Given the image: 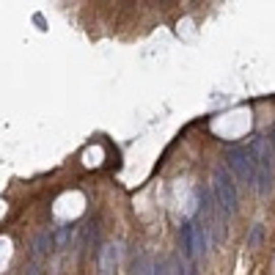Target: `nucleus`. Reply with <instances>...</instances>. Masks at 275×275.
<instances>
[{
  "instance_id": "1",
  "label": "nucleus",
  "mask_w": 275,
  "mask_h": 275,
  "mask_svg": "<svg viewBox=\"0 0 275 275\" xmlns=\"http://www.w3.org/2000/svg\"><path fill=\"white\" fill-rule=\"evenodd\" d=\"M251 154L253 160H256V176H253V190L259 193V196H267V193L272 190V179H275V151L270 146V140L264 138H253L251 140Z\"/></svg>"
},
{
  "instance_id": "2",
  "label": "nucleus",
  "mask_w": 275,
  "mask_h": 275,
  "mask_svg": "<svg viewBox=\"0 0 275 275\" xmlns=\"http://www.w3.org/2000/svg\"><path fill=\"white\" fill-rule=\"evenodd\" d=\"M212 190H215V201H218L220 212L226 215V218H231L234 212H237V182H234V176L229 173V168H223V165H218L212 173Z\"/></svg>"
},
{
  "instance_id": "3",
  "label": "nucleus",
  "mask_w": 275,
  "mask_h": 275,
  "mask_svg": "<svg viewBox=\"0 0 275 275\" xmlns=\"http://www.w3.org/2000/svg\"><path fill=\"white\" fill-rule=\"evenodd\" d=\"M226 168L237 182L251 185L253 187V176H256V160L248 146H234V149L226 151Z\"/></svg>"
},
{
  "instance_id": "4",
  "label": "nucleus",
  "mask_w": 275,
  "mask_h": 275,
  "mask_svg": "<svg viewBox=\"0 0 275 275\" xmlns=\"http://www.w3.org/2000/svg\"><path fill=\"white\" fill-rule=\"evenodd\" d=\"M118 256H121L118 245L107 242L99 253V275H118Z\"/></svg>"
},
{
  "instance_id": "5",
  "label": "nucleus",
  "mask_w": 275,
  "mask_h": 275,
  "mask_svg": "<svg viewBox=\"0 0 275 275\" xmlns=\"http://www.w3.org/2000/svg\"><path fill=\"white\" fill-rule=\"evenodd\" d=\"M193 237H196V256H206L209 253V223L193 220Z\"/></svg>"
},
{
  "instance_id": "6",
  "label": "nucleus",
  "mask_w": 275,
  "mask_h": 275,
  "mask_svg": "<svg viewBox=\"0 0 275 275\" xmlns=\"http://www.w3.org/2000/svg\"><path fill=\"white\" fill-rule=\"evenodd\" d=\"M179 248H182L185 259H196V237H193V223H185L182 231H179Z\"/></svg>"
},
{
  "instance_id": "7",
  "label": "nucleus",
  "mask_w": 275,
  "mask_h": 275,
  "mask_svg": "<svg viewBox=\"0 0 275 275\" xmlns=\"http://www.w3.org/2000/svg\"><path fill=\"white\" fill-rule=\"evenodd\" d=\"M50 245H52V234L50 231H42L36 239H33V256H42V253L50 251Z\"/></svg>"
},
{
  "instance_id": "8",
  "label": "nucleus",
  "mask_w": 275,
  "mask_h": 275,
  "mask_svg": "<svg viewBox=\"0 0 275 275\" xmlns=\"http://www.w3.org/2000/svg\"><path fill=\"white\" fill-rule=\"evenodd\" d=\"M154 264H157V261H151L149 256H140L135 261V272L132 275H154Z\"/></svg>"
},
{
  "instance_id": "9",
  "label": "nucleus",
  "mask_w": 275,
  "mask_h": 275,
  "mask_svg": "<svg viewBox=\"0 0 275 275\" xmlns=\"http://www.w3.org/2000/svg\"><path fill=\"white\" fill-rule=\"evenodd\" d=\"M261 234H264V226L256 223V226L251 229V237H248V248H259V242H261Z\"/></svg>"
},
{
  "instance_id": "10",
  "label": "nucleus",
  "mask_w": 275,
  "mask_h": 275,
  "mask_svg": "<svg viewBox=\"0 0 275 275\" xmlns=\"http://www.w3.org/2000/svg\"><path fill=\"white\" fill-rule=\"evenodd\" d=\"M22 275H39V264H36V261H30V264H25Z\"/></svg>"
},
{
  "instance_id": "11",
  "label": "nucleus",
  "mask_w": 275,
  "mask_h": 275,
  "mask_svg": "<svg viewBox=\"0 0 275 275\" xmlns=\"http://www.w3.org/2000/svg\"><path fill=\"white\" fill-rule=\"evenodd\" d=\"M154 275H171V270L165 264H154Z\"/></svg>"
},
{
  "instance_id": "12",
  "label": "nucleus",
  "mask_w": 275,
  "mask_h": 275,
  "mask_svg": "<svg viewBox=\"0 0 275 275\" xmlns=\"http://www.w3.org/2000/svg\"><path fill=\"white\" fill-rule=\"evenodd\" d=\"M270 146H272V151H275V127H272V132H270Z\"/></svg>"
}]
</instances>
